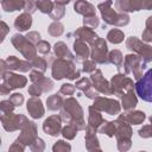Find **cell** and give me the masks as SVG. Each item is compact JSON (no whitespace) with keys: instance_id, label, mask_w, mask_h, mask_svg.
Here are the masks:
<instances>
[{"instance_id":"obj_21","label":"cell","mask_w":152,"mask_h":152,"mask_svg":"<svg viewBox=\"0 0 152 152\" xmlns=\"http://www.w3.org/2000/svg\"><path fill=\"white\" fill-rule=\"evenodd\" d=\"M32 25V17L30 13H21L20 15H18L14 20V27L18 31H26L31 27Z\"/></svg>"},{"instance_id":"obj_16","label":"cell","mask_w":152,"mask_h":152,"mask_svg":"<svg viewBox=\"0 0 152 152\" xmlns=\"http://www.w3.org/2000/svg\"><path fill=\"white\" fill-rule=\"evenodd\" d=\"M27 112L28 114L33 118V119H39L44 115V107L42 104V101L37 97V96H32L26 104Z\"/></svg>"},{"instance_id":"obj_14","label":"cell","mask_w":152,"mask_h":152,"mask_svg":"<svg viewBox=\"0 0 152 152\" xmlns=\"http://www.w3.org/2000/svg\"><path fill=\"white\" fill-rule=\"evenodd\" d=\"M4 83L10 88V89H17V88H23L26 86V77L18 75V74H13V72H8L6 71L4 75Z\"/></svg>"},{"instance_id":"obj_31","label":"cell","mask_w":152,"mask_h":152,"mask_svg":"<svg viewBox=\"0 0 152 152\" xmlns=\"http://www.w3.org/2000/svg\"><path fill=\"white\" fill-rule=\"evenodd\" d=\"M97 129H99L101 133L107 134L108 137H113L114 133H115V122L103 120V122L100 125V127H99Z\"/></svg>"},{"instance_id":"obj_3","label":"cell","mask_w":152,"mask_h":152,"mask_svg":"<svg viewBox=\"0 0 152 152\" xmlns=\"http://www.w3.org/2000/svg\"><path fill=\"white\" fill-rule=\"evenodd\" d=\"M52 77L55 80H62L68 77L69 80H76L80 77V71L76 70L71 59L58 58L52 64Z\"/></svg>"},{"instance_id":"obj_10","label":"cell","mask_w":152,"mask_h":152,"mask_svg":"<svg viewBox=\"0 0 152 152\" xmlns=\"http://www.w3.org/2000/svg\"><path fill=\"white\" fill-rule=\"evenodd\" d=\"M108 48L104 42V39L97 37L93 43H91V58L95 63L99 64H106L108 63Z\"/></svg>"},{"instance_id":"obj_35","label":"cell","mask_w":152,"mask_h":152,"mask_svg":"<svg viewBox=\"0 0 152 152\" xmlns=\"http://www.w3.org/2000/svg\"><path fill=\"white\" fill-rule=\"evenodd\" d=\"M31 66H33V68H36V69H38L39 71L43 72V71L46 70V62H45L44 58L36 56L31 59Z\"/></svg>"},{"instance_id":"obj_12","label":"cell","mask_w":152,"mask_h":152,"mask_svg":"<svg viewBox=\"0 0 152 152\" xmlns=\"http://www.w3.org/2000/svg\"><path fill=\"white\" fill-rule=\"evenodd\" d=\"M90 78H91L93 86H94V88H95V90H96L97 93H101V94H104V95H110V94H112L110 84L104 80V77L102 76L101 70L95 69V70L91 72Z\"/></svg>"},{"instance_id":"obj_48","label":"cell","mask_w":152,"mask_h":152,"mask_svg":"<svg viewBox=\"0 0 152 152\" xmlns=\"http://www.w3.org/2000/svg\"><path fill=\"white\" fill-rule=\"evenodd\" d=\"M28 93H30V95H32V96H40L42 95V93H43V90L40 89V87L38 86V84H36V83H33L32 86H30V88H28Z\"/></svg>"},{"instance_id":"obj_44","label":"cell","mask_w":152,"mask_h":152,"mask_svg":"<svg viewBox=\"0 0 152 152\" xmlns=\"http://www.w3.org/2000/svg\"><path fill=\"white\" fill-rule=\"evenodd\" d=\"M10 101L14 104V107L20 106V104L24 102V96H23L21 94H19V93H14V94H12V95H11Z\"/></svg>"},{"instance_id":"obj_6","label":"cell","mask_w":152,"mask_h":152,"mask_svg":"<svg viewBox=\"0 0 152 152\" xmlns=\"http://www.w3.org/2000/svg\"><path fill=\"white\" fill-rule=\"evenodd\" d=\"M147 64H145L142 62V59L140 58V56H138L137 53H129L125 56L124 59V69L126 74H133V77L135 80H139L142 76V71L146 68Z\"/></svg>"},{"instance_id":"obj_2","label":"cell","mask_w":152,"mask_h":152,"mask_svg":"<svg viewBox=\"0 0 152 152\" xmlns=\"http://www.w3.org/2000/svg\"><path fill=\"white\" fill-rule=\"evenodd\" d=\"M112 0H106L104 2L100 4L97 8L101 12L102 19L108 25H115V26H125L129 23V15L127 13H116L112 8Z\"/></svg>"},{"instance_id":"obj_36","label":"cell","mask_w":152,"mask_h":152,"mask_svg":"<svg viewBox=\"0 0 152 152\" xmlns=\"http://www.w3.org/2000/svg\"><path fill=\"white\" fill-rule=\"evenodd\" d=\"M76 132H77V127L75 125H72V124H69L68 126H65L62 129V134L66 139H74L75 135H76Z\"/></svg>"},{"instance_id":"obj_18","label":"cell","mask_w":152,"mask_h":152,"mask_svg":"<svg viewBox=\"0 0 152 152\" xmlns=\"http://www.w3.org/2000/svg\"><path fill=\"white\" fill-rule=\"evenodd\" d=\"M6 64H7V69L11 70H20V71H28L32 66L30 62H25L21 59H18L14 56H10L6 59Z\"/></svg>"},{"instance_id":"obj_45","label":"cell","mask_w":152,"mask_h":152,"mask_svg":"<svg viewBox=\"0 0 152 152\" xmlns=\"http://www.w3.org/2000/svg\"><path fill=\"white\" fill-rule=\"evenodd\" d=\"M71 147H70V145L69 144H66V142H64L63 140H59V141H57V144H55L53 145V147H52V150L53 151H69Z\"/></svg>"},{"instance_id":"obj_24","label":"cell","mask_w":152,"mask_h":152,"mask_svg":"<svg viewBox=\"0 0 152 152\" xmlns=\"http://www.w3.org/2000/svg\"><path fill=\"white\" fill-rule=\"evenodd\" d=\"M103 122V118L101 116V114L99 113V110L96 108H94L93 106L89 107V118H88V126L93 127L94 129H97L100 127V125Z\"/></svg>"},{"instance_id":"obj_53","label":"cell","mask_w":152,"mask_h":152,"mask_svg":"<svg viewBox=\"0 0 152 152\" xmlns=\"http://www.w3.org/2000/svg\"><path fill=\"white\" fill-rule=\"evenodd\" d=\"M70 0H56V4H59V5H65L68 4Z\"/></svg>"},{"instance_id":"obj_1","label":"cell","mask_w":152,"mask_h":152,"mask_svg":"<svg viewBox=\"0 0 152 152\" xmlns=\"http://www.w3.org/2000/svg\"><path fill=\"white\" fill-rule=\"evenodd\" d=\"M64 109L61 113V119L68 124H72L77 127V129H83L86 127V122L83 120V110L78 102L74 97H69L63 102Z\"/></svg>"},{"instance_id":"obj_40","label":"cell","mask_w":152,"mask_h":152,"mask_svg":"<svg viewBox=\"0 0 152 152\" xmlns=\"http://www.w3.org/2000/svg\"><path fill=\"white\" fill-rule=\"evenodd\" d=\"M90 87H91V83H90V80L89 78L83 77V78H81L80 81L76 82V88L80 89V90H82V91L88 90Z\"/></svg>"},{"instance_id":"obj_43","label":"cell","mask_w":152,"mask_h":152,"mask_svg":"<svg viewBox=\"0 0 152 152\" xmlns=\"http://www.w3.org/2000/svg\"><path fill=\"white\" fill-rule=\"evenodd\" d=\"M24 10L26 13H30L32 14L36 10H37V5H36V1L34 0H26L25 4H24Z\"/></svg>"},{"instance_id":"obj_15","label":"cell","mask_w":152,"mask_h":152,"mask_svg":"<svg viewBox=\"0 0 152 152\" xmlns=\"http://www.w3.org/2000/svg\"><path fill=\"white\" fill-rule=\"evenodd\" d=\"M30 78H31V81H32L33 83H36V84H38V86L40 87V89L43 90V93H48V91H50V90L53 88L52 81L49 80V78H46V77H44L43 74L39 72L38 70L31 71Z\"/></svg>"},{"instance_id":"obj_46","label":"cell","mask_w":152,"mask_h":152,"mask_svg":"<svg viewBox=\"0 0 152 152\" xmlns=\"http://www.w3.org/2000/svg\"><path fill=\"white\" fill-rule=\"evenodd\" d=\"M139 135L141 138H151L152 132H151V125H145L142 128L139 129Z\"/></svg>"},{"instance_id":"obj_28","label":"cell","mask_w":152,"mask_h":152,"mask_svg":"<svg viewBox=\"0 0 152 152\" xmlns=\"http://www.w3.org/2000/svg\"><path fill=\"white\" fill-rule=\"evenodd\" d=\"M108 62H110V63H113L114 65H116L118 70L121 71L122 64H124V56H122L121 51H119V50H113V51H110L109 55H108Z\"/></svg>"},{"instance_id":"obj_8","label":"cell","mask_w":152,"mask_h":152,"mask_svg":"<svg viewBox=\"0 0 152 152\" xmlns=\"http://www.w3.org/2000/svg\"><path fill=\"white\" fill-rule=\"evenodd\" d=\"M110 88H112V94H115L116 96L121 97L126 91L133 90L134 84H133V81L126 75L116 74L115 76L112 77Z\"/></svg>"},{"instance_id":"obj_9","label":"cell","mask_w":152,"mask_h":152,"mask_svg":"<svg viewBox=\"0 0 152 152\" xmlns=\"http://www.w3.org/2000/svg\"><path fill=\"white\" fill-rule=\"evenodd\" d=\"M12 44L15 46L18 51L23 53L25 58L31 61L33 57H36V48L26 37H23L20 34H14L12 37Z\"/></svg>"},{"instance_id":"obj_19","label":"cell","mask_w":152,"mask_h":152,"mask_svg":"<svg viewBox=\"0 0 152 152\" xmlns=\"http://www.w3.org/2000/svg\"><path fill=\"white\" fill-rule=\"evenodd\" d=\"M75 38L78 39V40H82V42H86V43H93L99 36L89 27H80L77 31H75Z\"/></svg>"},{"instance_id":"obj_22","label":"cell","mask_w":152,"mask_h":152,"mask_svg":"<svg viewBox=\"0 0 152 152\" xmlns=\"http://www.w3.org/2000/svg\"><path fill=\"white\" fill-rule=\"evenodd\" d=\"M74 51L76 53L77 61H84L89 56L88 45L86 44V42H82V40H78V39H76L75 43H74Z\"/></svg>"},{"instance_id":"obj_37","label":"cell","mask_w":152,"mask_h":152,"mask_svg":"<svg viewBox=\"0 0 152 152\" xmlns=\"http://www.w3.org/2000/svg\"><path fill=\"white\" fill-rule=\"evenodd\" d=\"M151 21H152V17L147 18L146 21V27L142 31V42H151L152 40V27H151Z\"/></svg>"},{"instance_id":"obj_25","label":"cell","mask_w":152,"mask_h":152,"mask_svg":"<svg viewBox=\"0 0 152 152\" xmlns=\"http://www.w3.org/2000/svg\"><path fill=\"white\" fill-rule=\"evenodd\" d=\"M129 12H137L140 10H151L152 0H128Z\"/></svg>"},{"instance_id":"obj_32","label":"cell","mask_w":152,"mask_h":152,"mask_svg":"<svg viewBox=\"0 0 152 152\" xmlns=\"http://www.w3.org/2000/svg\"><path fill=\"white\" fill-rule=\"evenodd\" d=\"M48 31H49V33H50L51 36L58 37V36H61V34L64 32V26H63L58 20H55V21L49 26Z\"/></svg>"},{"instance_id":"obj_7","label":"cell","mask_w":152,"mask_h":152,"mask_svg":"<svg viewBox=\"0 0 152 152\" xmlns=\"http://www.w3.org/2000/svg\"><path fill=\"white\" fill-rule=\"evenodd\" d=\"M152 75V70L148 69L146 71L145 75H142L138 82L134 84L135 91L137 94L146 102H151L152 101V81H151V76Z\"/></svg>"},{"instance_id":"obj_49","label":"cell","mask_w":152,"mask_h":152,"mask_svg":"<svg viewBox=\"0 0 152 152\" xmlns=\"http://www.w3.org/2000/svg\"><path fill=\"white\" fill-rule=\"evenodd\" d=\"M8 31H10V27L7 26V24L4 23L2 20H0V43L4 40V38L8 33Z\"/></svg>"},{"instance_id":"obj_5","label":"cell","mask_w":152,"mask_h":152,"mask_svg":"<svg viewBox=\"0 0 152 152\" xmlns=\"http://www.w3.org/2000/svg\"><path fill=\"white\" fill-rule=\"evenodd\" d=\"M126 46L128 50L140 56L145 64H148L152 61V48L148 44H145L144 42L139 40L137 37H129L126 40Z\"/></svg>"},{"instance_id":"obj_38","label":"cell","mask_w":152,"mask_h":152,"mask_svg":"<svg viewBox=\"0 0 152 152\" xmlns=\"http://www.w3.org/2000/svg\"><path fill=\"white\" fill-rule=\"evenodd\" d=\"M36 50H37L38 52L43 53V55H46V53H49V51H50V44H49L48 42H45V40H39V42L36 44Z\"/></svg>"},{"instance_id":"obj_34","label":"cell","mask_w":152,"mask_h":152,"mask_svg":"<svg viewBox=\"0 0 152 152\" xmlns=\"http://www.w3.org/2000/svg\"><path fill=\"white\" fill-rule=\"evenodd\" d=\"M36 5L42 13H46V14H49L53 7V4L51 0H38L36 1Z\"/></svg>"},{"instance_id":"obj_54","label":"cell","mask_w":152,"mask_h":152,"mask_svg":"<svg viewBox=\"0 0 152 152\" xmlns=\"http://www.w3.org/2000/svg\"><path fill=\"white\" fill-rule=\"evenodd\" d=\"M0 2H2V0H0Z\"/></svg>"},{"instance_id":"obj_41","label":"cell","mask_w":152,"mask_h":152,"mask_svg":"<svg viewBox=\"0 0 152 152\" xmlns=\"http://www.w3.org/2000/svg\"><path fill=\"white\" fill-rule=\"evenodd\" d=\"M115 7L119 12L126 13L129 12V6H128V0H116L115 1Z\"/></svg>"},{"instance_id":"obj_30","label":"cell","mask_w":152,"mask_h":152,"mask_svg":"<svg viewBox=\"0 0 152 152\" xmlns=\"http://www.w3.org/2000/svg\"><path fill=\"white\" fill-rule=\"evenodd\" d=\"M124 38H125V34H124V32H122L121 30H119V28H113V30H110V31L108 32V34H107L108 42H110V43H113V44H119V43H121V42L124 40Z\"/></svg>"},{"instance_id":"obj_27","label":"cell","mask_w":152,"mask_h":152,"mask_svg":"<svg viewBox=\"0 0 152 152\" xmlns=\"http://www.w3.org/2000/svg\"><path fill=\"white\" fill-rule=\"evenodd\" d=\"M55 53L57 57L59 58H68V59H74L75 57L71 55V52L69 51L68 46L63 43V42H58L55 44Z\"/></svg>"},{"instance_id":"obj_23","label":"cell","mask_w":152,"mask_h":152,"mask_svg":"<svg viewBox=\"0 0 152 152\" xmlns=\"http://www.w3.org/2000/svg\"><path fill=\"white\" fill-rule=\"evenodd\" d=\"M121 99H122V108L125 110H131V109L135 108V106L138 104V99H137L135 94L133 93V90L126 91V94H124L121 96Z\"/></svg>"},{"instance_id":"obj_17","label":"cell","mask_w":152,"mask_h":152,"mask_svg":"<svg viewBox=\"0 0 152 152\" xmlns=\"http://www.w3.org/2000/svg\"><path fill=\"white\" fill-rule=\"evenodd\" d=\"M119 118L122 119V120H125V121L128 122V124L139 125V124H142V122H144V120L146 119V115H145V113L141 112V110H134V112H133V110L131 109L129 112L121 114Z\"/></svg>"},{"instance_id":"obj_47","label":"cell","mask_w":152,"mask_h":152,"mask_svg":"<svg viewBox=\"0 0 152 152\" xmlns=\"http://www.w3.org/2000/svg\"><path fill=\"white\" fill-rule=\"evenodd\" d=\"M96 69V64L94 61H87L83 63V71L84 72H93Z\"/></svg>"},{"instance_id":"obj_33","label":"cell","mask_w":152,"mask_h":152,"mask_svg":"<svg viewBox=\"0 0 152 152\" xmlns=\"http://www.w3.org/2000/svg\"><path fill=\"white\" fill-rule=\"evenodd\" d=\"M65 13V10H64V5H59V4H55L51 12L49 13L50 17L53 19V20H58L61 19Z\"/></svg>"},{"instance_id":"obj_42","label":"cell","mask_w":152,"mask_h":152,"mask_svg":"<svg viewBox=\"0 0 152 152\" xmlns=\"http://www.w3.org/2000/svg\"><path fill=\"white\" fill-rule=\"evenodd\" d=\"M74 91H75V86L70 83H64L59 89V94H63V95H72Z\"/></svg>"},{"instance_id":"obj_55","label":"cell","mask_w":152,"mask_h":152,"mask_svg":"<svg viewBox=\"0 0 152 152\" xmlns=\"http://www.w3.org/2000/svg\"><path fill=\"white\" fill-rule=\"evenodd\" d=\"M0 144H1V139H0Z\"/></svg>"},{"instance_id":"obj_29","label":"cell","mask_w":152,"mask_h":152,"mask_svg":"<svg viewBox=\"0 0 152 152\" xmlns=\"http://www.w3.org/2000/svg\"><path fill=\"white\" fill-rule=\"evenodd\" d=\"M46 103H48V109L57 110L63 106V99L61 97V95L55 94V95H51V96L48 97Z\"/></svg>"},{"instance_id":"obj_50","label":"cell","mask_w":152,"mask_h":152,"mask_svg":"<svg viewBox=\"0 0 152 152\" xmlns=\"http://www.w3.org/2000/svg\"><path fill=\"white\" fill-rule=\"evenodd\" d=\"M26 38H27L32 44H37V43L40 40V34H39L38 32H36V31H32V32L27 33Z\"/></svg>"},{"instance_id":"obj_13","label":"cell","mask_w":152,"mask_h":152,"mask_svg":"<svg viewBox=\"0 0 152 152\" xmlns=\"http://www.w3.org/2000/svg\"><path fill=\"white\" fill-rule=\"evenodd\" d=\"M62 128V119L59 115H52L48 118L43 124V129L46 134H50L52 137L58 135Z\"/></svg>"},{"instance_id":"obj_52","label":"cell","mask_w":152,"mask_h":152,"mask_svg":"<svg viewBox=\"0 0 152 152\" xmlns=\"http://www.w3.org/2000/svg\"><path fill=\"white\" fill-rule=\"evenodd\" d=\"M10 91H11V89L5 83L0 84V95H7V94H10Z\"/></svg>"},{"instance_id":"obj_20","label":"cell","mask_w":152,"mask_h":152,"mask_svg":"<svg viewBox=\"0 0 152 152\" xmlns=\"http://www.w3.org/2000/svg\"><path fill=\"white\" fill-rule=\"evenodd\" d=\"M74 10L76 13H80L84 17H89V15H95V7L89 4L86 0H77L75 2Z\"/></svg>"},{"instance_id":"obj_4","label":"cell","mask_w":152,"mask_h":152,"mask_svg":"<svg viewBox=\"0 0 152 152\" xmlns=\"http://www.w3.org/2000/svg\"><path fill=\"white\" fill-rule=\"evenodd\" d=\"M115 122V137L118 140V148L120 151H127L131 147V137H132V128L128 122L118 118Z\"/></svg>"},{"instance_id":"obj_11","label":"cell","mask_w":152,"mask_h":152,"mask_svg":"<svg viewBox=\"0 0 152 152\" xmlns=\"http://www.w3.org/2000/svg\"><path fill=\"white\" fill-rule=\"evenodd\" d=\"M94 108H96L97 110H101V112H106L107 114H110V115H116L120 113V103L116 101V100H112V99H108V97H100L97 96L95 99V102H94Z\"/></svg>"},{"instance_id":"obj_26","label":"cell","mask_w":152,"mask_h":152,"mask_svg":"<svg viewBox=\"0 0 152 152\" xmlns=\"http://www.w3.org/2000/svg\"><path fill=\"white\" fill-rule=\"evenodd\" d=\"M25 0H2L1 5L6 12H14L24 8Z\"/></svg>"},{"instance_id":"obj_39","label":"cell","mask_w":152,"mask_h":152,"mask_svg":"<svg viewBox=\"0 0 152 152\" xmlns=\"http://www.w3.org/2000/svg\"><path fill=\"white\" fill-rule=\"evenodd\" d=\"M84 25H88L90 28H95L99 26V18L96 15H89V17H84L83 19Z\"/></svg>"},{"instance_id":"obj_51","label":"cell","mask_w":152,"mask_h":152,"mask_svg":"<svg viewBox=\"0 0 152 152\" xmlns=\"http://www.w3.org/2000/svg\"><path fill=\"white\" fill-rule=\"evenodd\" d=\"M6 70H7V64H6V62L2 61V59H0V78L4 77Z\"/></svg>"}]
</instances>
